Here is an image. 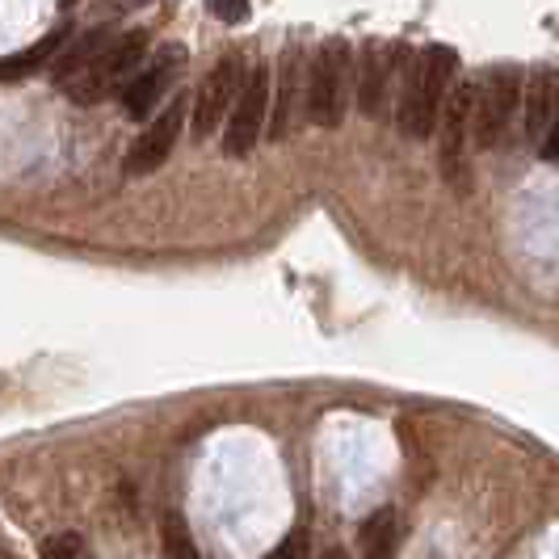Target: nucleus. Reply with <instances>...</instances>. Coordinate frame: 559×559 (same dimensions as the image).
Here are the masks:
<instances>
[{"label":"nucleus","instance_id":"8","mask_svg":"<svg viewBox=\"0 0 559 559\" xmlns=\"http://www.w3.org/2000/svg\"><path fill=\"white\" fill-rule=\"evenodd\" d=\"M181 47H165L160 56L152 59L147 68H140L131 81L122 84V110H127V118H135V122H143V118H152L156 114V102L168 93V84H173V76H177V68H181Z\"/></svg>","mask_w":559,"mask_h":559},{"label":"nucleus","instance_id":"22","mask_svg":"<svg viewBox=\"0 0 559 559\" xmlns=\"http://www.w3.org/2000/svg\"><path fill=\"white\" fill-rule=\"evenodd\" d=\"M0 559H13V556H9V551H4V547H0Z\"/></svg>","mask_w":559,"mask_h":559},{"label":"nucleus","instance_id":"2","mask_svg":"<svg viewBox=\"0 0 559 559\" xmlns=\"http://www.w3.org/2000/svg\"><path fill=\"white\" fill-rule=\"evenodd\" d=\"M147 47H152V34L147 29H127V34H114L110 47L97 56L93 68H84L76 81H68V97L76 106H97L114 93H122V84L131 81L147 59Z\"/></svg>","mask_w":559,"mask_h":559},{"label":"nucleus","instance_id":"15","mask_svg":"<svg viewBox=\"0 0 559 559\" xmlns=\"http://www.w3.org/2000/svg\"><path fill=\"white\" fill-rule=\"evenodd\" d=\"M366 556L370 559H388L392 556V543H395V509H379L370 522H366Z\"/></svg>","mask_w":559,"mask_h":559},{"label":"nucleus","instance_id":"20","mask_svg":"<svg viewBox=\"0 0 559 559\" xmlns=\"http://www.w3.org/2000/svg\"><path fill=\"white\" fill-rule=\"evenodd\" d=\"M152 0H102L97 4V13L102 17H118V13H135V9H147Z\"/></svg>","mask_w":559,"mask_h":559},{"label":"nucleus","instance_id":"13","mask_svg":"<svg viewBox=\"0 0 559 559\" xmlns=\"http://www.w3.org/2000/svg\"><path fill=\"white\" fill-rule=\"evenodd\" d=\"M295 88H304L299 81V59L295 51H286L282 56V76H278V88H274V97H270V127H265V135L270 140H282L286 131H290V114H295Z\"/></svg>","mask_w":559,"mask_h":559},{"label":"nucleus","instance_id":"17","mask_svg":"<svg viewBox=\"0 0 559 559\" xmlns=\"http://www.w3.org/2000/svg\"><path fill=\"white\" fill-rule=\"evenodd\" d=\"M81 556H84V538L72 531L51 534V538L43 543V559H81Z\"/></svg>","mask_w":559,"mask_h":559},{"label":"nucleus","instance_id":"18","mask_svg":"<svg viewBox=\"0 0 559 559\" xmlns=\"http://www.w3.org/2000/svg\"><path fill=\"white\" fill-rule=\"evenodd\" d=\"M265 559H311V538H308V531H304V526H299V531H290Z\"/></svg>","mask_w":559,"mask_h":559},{"label":"nucleus","instance_id":"7","mask_svg":"<svg viewBox=\"0 0 559 559\" xmlns=\"http://www.w3.org/2000/svg\"><path fill=\"white\" fill-rule=\"evenodd\" d=\"M472 106H476V81L450 84L447 106L438 114V160L447 181H459L463 173V152H467V135H472Z\"/></svg>","mask_w":559,"mask_h":559},{"label":"nucleus","instance_id":"23","mask_svg":"<svg viewBox=\"0 0 559 559\" xmlns=\"http://www.w3.org/2000/svg\"><path fill=\"white\" fill-rule=\"evenodd\" d=\"M329 559H345V556H341V551H333V556H329Z\"/></svg>","mask_w":559,"mask_h":559},{"label":"nucleus","instance_id":"1","mask_svg":"<svg viewBox=\"0 0 559 559\" xmlns=\"http://www.w3.org/2000/svg\"><path fill=\"white\" fill-rule=\"evenodd\" d=\"M459 76V51L454 47H425L408 72H404V93H400V131L408 140H425L438 131V114L447 106L450 84Z\"/></svg>","mask_w":559,"mask_h":559},{"label":"nucleus","instance_id":"5","mask_svg":"<svg viewBox=\"0 0 559 559\" xmlns=\"http://www.w3.org/2000/svg\"><path fill=\"white\" fill-rule=\"evenodd\" d=\"M270 97H274V76L265 63H252L245 68V81L236 93V106L224 122V152L227 156H249L257 140L265 135V122H270Z\"/></svg>","mask_w":559,"mask_h":559},{"label":"nucleus","instance_id":"4","mask_svg":"<svg viewBox=\"0 0 559 559\" xmlns=\"http://www.w3.org/2000/svg\"><path fill=\"white\" fill-rule=\"evenodd\" d=\"M345 63H349V47L345 43H324L311 68L304 76V110H308L311 127L336 131L345 118Z\"/></svg>","mask_w":559,"mask_h":559},{"label":"nucleus","instance_id":"24","mask_svg":"<svg viewBox=\"0 0 559 559\" xmlns=\"http://www.w3.org/2000/svg\"><path fill=\"white\" fill-rule=\"evenodd\" d=\"M63 4H76V0H63Z\"/></svg>","mask_w":559,"mask_h":559},{"label":"nucleus","instance_id":"3","mask_svg":"<svg viewBox=\"0 0 559 559\" xmlns=\"http://www.w3.org/2000/svg\"><path fill=\"white\" fill-rule=\"evenodd\" d=\"M522 88H526V76L518 68H488L476 81V106H472V135H476V147L488 152L504 140L513 114L522 106Z\"/></svg>","mask_w":559,"mask_h":559},{"label":"nucleus","instance_id":"12","mask_svg":"<svg viewBox=\"0 0 559 559\" xmlns=\"http://www.w3.org/2000/svg\"><path fill=\"white\" fill-rule=\"evenodd\" d=\"M110 38H114V29L106 26H97V29H88V34H81L76 43H68V47H59V59H56V81L59 84H68V81H76L84 68H93L97 63V56L110 47Z\"/></svg>","mask_w":559,"mask_h":559},{"label":"nucleus","instance_id":"9","mask_svg":"<svg viewBox=\"0 0 559 559\" xmlns=\"http://www.w3.org/2000/svg\"><path fill=\"white\" fill-rule=\"evenodd\" d=\"M186 114L190 106L186 102H173L165 110L156 114L147 127H143V135L131 143V152H127V173H152V168H160L173 156V147L181 140V127H186Z\"/></svg>","mask_w":559,"mask_h":559},{"label":"nucleus","instance_id":"14","mask_svg":"<svg viewBox=\"0 0 559 559\" xmlns=\"http://www.w3.org/2000/svg\"><path fill=\"white\" fill-rule=\"evenodd\" d=\"M63 38H68V26L51 29L43 43H34V47H26V51H17V56L0 59V81H22V76H29V72H38L47 59L59 56V47H63Z\"/></svg>","mask_w":559,"mask_h":559},{"label":"nucleus","instance_id":"16","mask_svg":"<svg viewBox=\"0 0 559 559\" xmlns=\"http://www.w3.org/2000/svg\"><path fill=\"white\" fill-rule=\"evenodd\" d=\"M165 556L168 559H198V543L190 526H186V518L173 509L165 518Z\"/></svg>","mask_w":559,"mask_h":559},{"label":"nucleus","instance_id":"11","mask_svg":"<svg viewBox=\"0 0 559 559\" xmlns=\"http://www.w3.org/2000/svg\"><path fill=\"white\" fill-rule=\"evenodd\" d=\"M392 72H395V51L383 43H370L358 59V110L366 118H379L383 102L392 93Z\"/></svg>","mask_w":559,"mask_h":559},{"label":"nucleus","instance_id":"21","mask_svg":"<svg viewBox=\"0 0 559 559\" xmlns=\"http://www.w3.org/2000/svg\"><path fill=\"white\" fill-rule=\"evenodd\" d=\"M538 156H543L547 165H559V110H556V122H551V131H547V140L538 143Z\"/></svg>","mask_w":559,"mask_h":559},{"label":"nucleus","instance_id":"10","mask_svg":"<svg viewBox=\"0 0 559 559\" xmlns=\"http://www.w3.org/2000/svg\"><path fill=\"white\" fill-rule=\"evenodd\" d=\"M522 131H526V143H538L547 140V131H551V122H556V110H559V72L556 68H534L531 76H526V88H522Z\"/></svg>","mask_w":559,"mask_h":559},{"label":"nucleus","instance_id":"6","mask_svg":"<svg viewBox=\"0 0 559 559\" xmlns=\"http://www.w3.org/2000/svg\"><path fill=\"white\" fill-rule=\"evenodd\" d=\"M240 81H245V59L240 56H224L202 76L194 102H190V122H194L198 140H211L227 122V114L236 106V93H240Z\"/></svg>","mask_w":559,"mask_h":559},{"label":"nucleus","instance_id":"19","mask_svg":"<svg viewBox=\"0 0 559 559\" xmlns=\"http://www.w3.org/2000/svg\"><path fill=\"white\" fill-rule=\"evenodd\" d=\"M206 9H211L224 26H240V22H249V0H206Z\"/></svg>","mask_w":559,"mask_h":559}]
</instances>
